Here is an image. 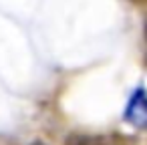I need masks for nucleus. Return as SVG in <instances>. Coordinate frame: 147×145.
Returning <instances> with one entry per match:
<instances>
[{
  "label": "nucleus",
  "mask_w": 147,
  "mask_h": 145,
  "mask_svg": "<svg viewBox=\"0 0 147 145\" xmlns=\"http://www.w3.org/2000/svg\"><path fill=\"white\" fill-rule=\"evenodd\" d=\"M145 42H147V24H145Z\"/></svg>",
  "instance_id": "20e7f679"
},
{
  "label": "nucleus",
  "mask_w": 147,
  "mask_h": 145,
  "mask_svg": "<svg viewBox=\"0 0 147 145\" xmlns=\"http://www.w3.org/2000/svg\"><path fill=\"white\" fill-rule=\"evenodd\" d=\"M125 119L131 125L139 127V129L147 127V93L143 89H137L133 93V97L129 99L127 111H125Z\"/></svg>",
  "instance_id": "f257e3e1"
},
{
  "label": "nucleus",
  "mask_w": 147,
  "mask_h": 145,
  "mask_svg": "<svg viewBox=\"0 0 147 145\" xmlns=\"http://www.w3.org/2000/svg\"><path fill=\"white\" fill-rule=\"evenodd\" d=\"M30 145H47V143H42V141H34V143H30Z\"/></svg>",
  "instance_id": "7ed1b4c3"
},
{
  "label": "nucleus",
  "mask_w": 147,
  "mask_h": 145,
  "mask_svg": "<svg viewBox=\"0 0 147 145\" xmlns=\"http://www.w3.org/2000/svg\"><path fill=\"white\" fill-rule=\"evenodd\" d=\"M65 145H119L115 135H95V133H71L65 139Z\"/></svg>",
  "instance_id": "f03ea898"
}]
</instances>
